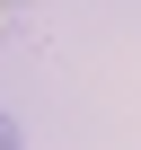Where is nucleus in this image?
<instances>
[{
	"instance_id": "2",
	"label": "nucleus",
	"mask_w": 141,
	"mask_h": 150,
	"mask_svg": "<svg viewBox=\"0 0 141 150\" xmlns=\"http://www.w3.org/2000/svg\"><path fill=\"white\" fill-rule=\"evenodd\" d=\"M0 27H9V0H0Z\"/></svg>"
},
{
	"instance_id": "1",
	"label": "nucleus",
	"mask_w": 141,
	"mask_h": 150,
	"mask_svg": "<svg viewBox=\"0 0 141 150\" xmlns=\"http://www.w3.org/2000/svg\"><path fill=\"white\" fill-rule=\"evenodd\" d=\"M0 150H18V124H9V115H0Z\"/></svg>"
}]
</instances>
